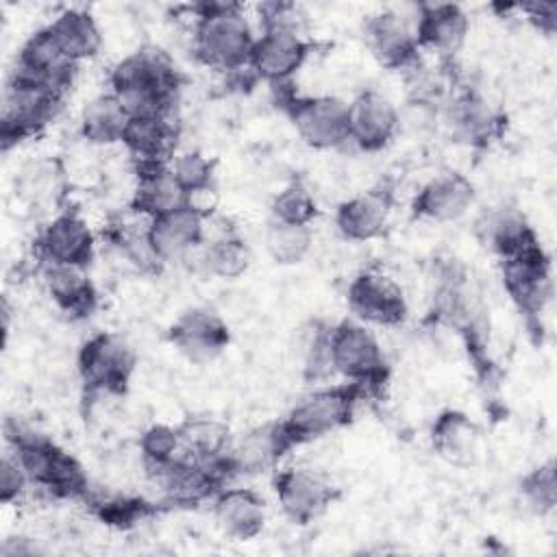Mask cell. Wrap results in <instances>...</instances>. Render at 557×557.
<instances>
[{
	"label": "cell",
	"mask_w": 557,
	"mask_h": 557,
	"mask_svg": "<svg viewBox=\"0 0 557 557\" xmlns=\"http://www.w3.org/2000/svg\"><path fill=\"white\" fill-rule=\"evenodd\" d=\"M109 85L131 117L172 115L181 78L161 48L144 46L111 67Z\"/></svg>",
	"instance_id": "6da1fadb"
},
{
	"label": "cell",
	"mask_w": 557,
	"mask_h": 557,
	"mask_svg": "<svg viewBox=\"0 0 557 557\" xmlns=\"http://www.w3.org/2000/svg\"><path fill=\"white\" fill-rule=\"evenodd\" d=\"M4 435L11 453L22 463L28 481L57 498H83L87 496L89 481L83 466L48 435L33 426L9 418L4 422Z\"/></svg>",
	"instance_id": "7a4b0ae2"
},
{
	"label": "cell",
	"mask_w": 557,
	"mask_h": 557,
	"mask_svg": "<svg viewBox=\"0 0 557 557\" xmlns=\"http://www.w3.org/2000/svg\"><path fill=\"white\" fill-rule=\"evenodd\" d=\"M194 11L196 24L191 46L196 59L202 65L222 72L248 70L257 37L239 4L209 2L194 7Z\"/></svg>",
	"instance_id": "3957f363"
},
{
	"label": "cell",
	"mask_w": 557,
	"mask_h": 557,
	"mask_svg": "<svg viewBox=\"0 0 557 557\" xmlns=\"http://www.w3.org/2000/svg\"><path fill=\"white\" fill-rule=\"evenodd\" d=\"M63 96L65 91L13 70L2 91V146L9 148L46 128L59 113Z\"/></svg>",
	"instance_id": "277c9868"
},
{
	"label": "cell",
	"mask_w": 557,
	"mask_h": 557,
	"mask_svg": "<svg viewBox=\"0 0 557 557\" xmlns=\"http://www.w3.org/2000/svg\"><path fill=\"white\" fill-rule=\"evenodd\" d=\"M366 392L368 389L363 385L352 381L344 385L318 387L305 394L289 409V413L283 418V424L296 446L324 437L352 420L355 407L366 396Z\"/></svg>",
	"instance_id": "5b68a950"
},
{
	"label": "cell",
	"mask_w": 557,
	"mask_h": 557,
	"mask_svg": "<svg viewBox=\"0 0 557 557\" xmlns=\"http://www.w3.org/2000/svg\"><path fill=\"white\" fill-rule=\"evenodd\" d=\"M76 366L87 392L122 396L135 374L137 352L120 333L100 331L83 342Z\"/></svg>",
	"instance_id": "8992f818"
},
{
	"label": "cell",
	"mask_w": 557,
	"mask_h": 557,
	"mask_svg": "<svg viewBox=\"0 0 557 557\" xmlns=\"http://www.w3.org/2000/svg\"><path fill=\"white\" fill-rule=\"evenodd\" d=\"M278 104L292 120L298 137L315 150H335L348 141V102L337 96L285 94Z\"/></svg>",
	"instance_id": "52a82bcc"
},
{
	"label": "cell",
	"mask_w": 557,
	"mask_h": 557,
	"mask_svg": "<svg viewBox=\"0 0 557 557\" xmlns=\"http://www.w3.org/2000/svg\"><path fill=\"white\" fill-rule=\"evenodd\" d=\"M331 366L344 379L372 389L387 379V363L374 333L355 320L331 324Z\"/></svg>",
	"instance_id": "ba28073f"
},
{
	"label": "cell",
	"mask_w": 557,
	"mask_h": 557,
	"mask_svg": "<svg viewBox=\"0 0 557 557\" xmlns=\"http://www.w3.org/2000/svg\"><path fill=\"white\" fill-rule=\"evenodd\" d=\"M500 278L507 296L524 320L540 324V315L553 296V265L542 244L500 259Z\"/></svg>",
	"instance_id": "9c48e42d"
},
{
	"label": "cell",
	"mask_w": 557,
	"mask_h": 557,
	"mask_svg": "<svg viewBox=\"0 0 557 557\" xmlns=\"http://www.w3.org/2000/svg\"><path fill=\"white\" fill-rule=\"evenodd\" d=\"M444 120L450 137L468 148H487L503 137L507 126L505 113L485 94L470 87L446 102Z\"/></svg>",
	"instance_id": "30bf717a"
},
{
	"label": "cell",
	"mask_w": 557,
	"mask_h": 557,
	"mask_svg": "<svg viewBox=\"0 0 557 557\" xmlns=\"http://www.w3.org/2000/svg\"><path fill=\"white\" fill-rule=\"evenodd\" d=\"M272 485L281 511L300 527L320 518L339 496L337 487L322 472L300 466L276 472Z\"/></svg>",
	"instance_id": "8fae6325"
},
{
	"label": "cell",
	"mask_w": 557,
	"mask_h": 557,
	"mask_svg": "<svg viewBox=\"0 0 557 557\" xmlns=\"http://www.w3.org/2000/svg\"><path fill=\"white\" fill-rule=\"evenodd\" d=\"M311 48V41L305 39L302 30L298 28H261V35L255 39L250 52L248 70L270 85L289 83L292 76L305 65Z\"/></svg>",
	"instance_id": "7c38bea8"
},
{
	"label": "cell",
	"mask_w": 557,
	"mask_h": 557,
	"mask_svg": "<svg viewBox=\"0 0 557 557\" xmlns=\"http://www.w3.org/2000/svg\"><path fill=\"white\" fill-rule=\"evenodd\" d=\"M361 37L374 61L387 70H416L420 46L413 24L396 11H379L363 20Z\"/></svg>",
	"instance_id": "4fadbf2b"
},
{
	"label": "cell",
	"mask_w": 557,
	"mask_h": 557,
	"mask_svg": "<svg viewBox=\"0 0 557 557\" xmlns=\"http://www.w3.org/2000/svg\"><path fill=\"white\" fill-rule=\"evenodd\" d=\"M346 302L357 320L379 326H396L409 311L403 289L376 270H363L348 283Z\"/></svg>",
	"instance_id": "5bb4252c"
},
{
	"label": "cell",
	"mask_w": 557,
	"mask_h": 557,
	"mask_svg": "<svg viewBox=\"0 0 557 557\" xmlns=\"http://www.w3.org/2000/svg\"><path fill=\"white\" fill-rule=\"evenodd\" d=\"M400 128L396 104L376 89H363L348 102V141L361 152L383 150Z\"/></svg>",
	"instance_id": "9a60e30c"
},
{
	"label": "cell",
	"mask_w": 557,
	"mask_h": 557,
	"mask_svg": "<svg viewBox=\"0 0 557 557\" xmlns=\"http://www.w3.org/2000/svg\"><path fill=\"white\" fill-rule=\"evenodd\" d=\"M168 339L185 359L209 363L224 352L231 342V331L213 309L191 307L172 322Z\"/></svg>",
	"instance_id": "2e32d148"
},
{
	"label": "cell",
	"mask_w": 557,
	"mask_h": 557,
	"mask_svg": "<svg viewBox=\"0 0 557 557\" xmlns=\"http://www.w3.org/2000/svg\"><path fill=\"white\" fill-rule=\"evenodd\" d=\"M292 448H296V444L283 420H274L257 424L239 437H233L228 459L235 476H252L274 470Z\"/></svg>",
	"instance_id": "e0dca14e"
},
{
	"label": "cell",
	"mask_w": 557,
	"mask_h": 557,
	"mask_svg": "<svg viewBox=\"0 0 557 557\" xmlns=\"http://www.w3.org/2000/svg\"><path fill=\"white\" fill-rule=\"evenodd\" d=\"M35 250L39 261L89 268L96 250V237L78 213L63 211L41 228L35 239Z\"/></svg>",
	"instance_id": "ac0fdd59"
},
{
	"label": "cell",
	"mask_w": 557,
	"mask_h": 557,
	"mask_svg": "<svg viewBox=\"0 0 557 557\" xmlns=\"http://www.w3.org/2000/svg\"><path fill=\"white\" fill-rule=\"evenodd\" d=\"M474 183L466 174L448 170L435 174L418 189L411 202V215L418 220L453 222L466 215V211L474 205Z\"/></svg>",
	"instance_id": "d6986e66"
},
{
	"label": "cell",
	"mask_w": 557,
	"mask_h": 557,
	"mask_svg": "<svg viewBox=\"0 0 557 557\" xmlns=\"http://www.w3.org/2000/svg\"><path fill=\"white\" fill-rule=\"evenodd\" d=\"M205 213L191 202L148 220L150 242L163 263L185 261L205 244Z\"/></svg>",
	"instance_id": "ffe728a7"
},
{
	"label": "cell",
	"mask_w": 557,
	"mask_h": 557,
	"mask_svg": "<svg viewBox=\"0 0 557 557\" xmlns=\"http://www.w3.org/2000/svg\"><path fill=\"white\" fill-rule=\"evenodd\" d=\"M420 50H431L440 57H455L466 44L470 20L459 4L422 2L413 22Z\"/></svg>",
	"instance_id": "44dd1931"
},
{
	"label": "cell",
	"mask_w": 557,
	"mask_h": 557,
	"mask_svg": "<svg viewBox=\"0 0 557 557\" xmlns=\"http://www.w3.org/2000/svg\"><path fill=\"white\" fill-rule=\"evenodd\" d=\"M15 72L52 85L61 91H67L76 76V63H72L63 50L59 48L57 39L52 37L50 28H37L28 35L17 52Z\"/></svg>",
	"instance_id": "7402d4cb"
},
{
	"label": "cell",
	"mask_w": 557,
	"mask_h": 557,
	"mask_svg": "<svg viewBox=\"0 0 557 557\" xmlns=\"http://www.w3.org/2000/svg\"><path fill=\"white\" fill-rule=\"evenodd\" d=\"M41 283L52 302L70 318H89L98 307V289L85 265L41 261Z\"/></svg>",
	"instance_id": "603a6c76"
},
{
	"label": "cell",
	"mask_w": 557,
	"mask_h": 557,
	"mask_svg": "<svg viewBox=\"0 0 557 557\" xmlns=\"http://www.w3.org/2000/svg\"><path fill=\"white\" fill-rule=\"evenodd\" d=\"M189 205L187 191L174 178L170 163H137V185L131 196V211L148 220Z\"/></svg>",
	"instance_id": "cb8c5ba5"
},
{
	"label": "cell",
	"mask_w": 557,
	"mask_h": 557,
	"mask_svg": "<svg viewBox=\"0 0 557 557\" xmlns=\"http://www.w3.org/2000/svg\"><path fill=\"white\" fill-rule=\"evenodd\" d=\"M476 233L485 248L498 259L513 257L533 246H540V237L527 215L511 205H500L483 213L476 222Z\"/></svg>",
	"instance_id": "d4e9b609"
},
{
	"label": "cell",
	"mask_w": 557,
	"mask_h": 557,
	"mask_svg": "<svg viewBox=\"0 0 557 557\" xmlns=\"http://www.w3.org/2000/svg\"><path fill=\"white\" fill-rule=\"evenodd\" d=\"M213 518L233 540H252L265 527V500L250 487H222L213 498Z\"/></svg>",
	"instance_id": "484cf974"
},
{
	"label": "cell",
	"mask_w": 557,
	"mask_h": 557,
	"mask_svg": "<svg viewBox=\"0 0 557 557\" xmlns=\"http://www.w3.org/2000/svg\"><path fill=\"white\" fill-rule=\"evenodd\" d=\"M392 211V191L374 187L337 205L335 226L352 242H370L385 231Z\"/></svg>",
	"instance_id": "4316f807"
},
{
	"label": "cell",
	"mask_w": 557,
	"mask_h": 557,
	"mask_svg": "<svg viewBox=\"0 0 557 557\" xmlns=\"http://www.w3.org/2000/svg\"><path fill=\"white\" fill-rule=\"evenodd\" d=\"M178 128L172 115H141L131 117L122 137V146L135 157L137 163H170Z\"/></svg>",
	"instance_id": "83f0119b"
},
{
	"label": "cell",
	"mask_w": 557,
	"mask_h": 557,
	"mask_svg": "<svg viewBox=\"0 0 557 557\" xmlns=\"http://www.w3.org/2000/svg\"><path fill=\"white\" fill-rule=\"evenodd\" d=\"M479 440L481 431L476 422L459 409H444L431 426L435 453L453 466H470L476 457Z\"/></svg>",
	"instance_id": "f1b7e54d"
},
{
	"label": "cell",
	"mask_w": 557,
	"mask_h": 557,
	"mask_svg": "<svg viewBox=\"0 0 557 557\" xmlns=\"http://www.w3.org/2000/svg\"><path fill=\"white\" fill-rule=\"evenodd\" d=\"M59 48L72 63H81L100 52L102 35L94 15L85 9H65L48 24Z\"/></svg>",
	"instance_id": "f546056e"
},
{
	"label": "cell",
	"mask_w": 557,
	"mask_h": 557,
	"mask_svg": "<svg viewBox=\"0 0 557 557\" xmlns=\"http://www.w3.org/2000/svg\"><path fill=\"white\" fill-rule=\"evenodd\" d=\"M131 115L124 111L120 100L109 91L91 98L81 113V135L85 141L96 146L122 144Z\"/></svg>",
	"instance_id": "4dcf8cb0"
},
{
	"label": "cell",
	"mask_w": 557,
	"mask_h": 557,
	"mask_svg": "<svg viewBox=\"0 0 557 557\" xmlns=\"http://www.w3.org/2000/svg\"><path fill=\"white\" fill-rule=\"evenodd\" d=\"M176 429L183 453L200 461L224 457L233 444L228 424L211 416H189Z\"/></svg>",
	"instance_id": "1f68e13d"
},
{
	"label": "cell",
	"mask_w": 557,
	"mask_h": 557,
	"mask_svg": "<svg viewBox=\"0 0 557 557\" xmlns=\"http://www.w3.org/2000/svg\"><path fill=\"white\" fill-rule=\"evenodd\" d=\"M198 265L218 278H237L250 265V250L237 233H222L200 246Z\"/></svg>",
	"instance_id": "d6a6232c"
},
{
	"label": "cell",
	"mask_w": 557,
	"mask_h": 557,
	"mask_svg": "<svg viewBox=\"0 0 557 557\" xmlns=\"http://www.w3.org/2000/svg\"><path fill=\"white\" fill-rule=\"evenodd\" d=\"M263 242H265V250L274 263L296 265L309 255L313 235H311L309 224H287V222H278V220L270 218Z\"/></svg>",
	"instance_id": "836d02e7"
},
{
	"label": "cell",
	"mask_w": 557,
	"mask_h": 557,
	"mask_svg": "<svg viewBox=\"0 0 557 557\" xmlns=\"http://www.w3.org/2000/svg\"><path fill=\"white\" fill-rule=\"evenodd\" d=\"M111 244L120 250V255L139 272L146 274H157L165 263L157 255L150 235H148V224L144 228L128 226V224H113V228L107 233Z\"/></svg>",
	"instance_id": "e575fe53"
},
{
	"label": "cell",
	"mask_w": 557,
	"mask_h": 557,
	"mask_svg": "<svg viewBox=\"0 0 557 557\" xmlns=\"http://www.w3.org/2000/svg\"><path fill=\"white\" fill-rule=\"evenodd\" d=\"M518 496L535 516H548L555 511L557 505V470L555 461L548 459L535 468H531L527 474H522L518 483Z\"/></svg>",
	"instance_id": "d590c367"
},
{
	"label": "cell",
	"mask_w": 557,
	"mask_h": 557,
	"mask_svg": "<svg viewBox=\"0 0 557 557\" xmlns=\"http://www.w3.org/2000/svg\"><path fill=\"white\" fill-rule=\"evenodd\" d=\"M139 453L148 474L161 470L163 466L183 457V446L178 429L170 424H152L139 437Z\"/></svg>",
	"instance_id": "8d00e7d4"
},
{
	"label": "cell",
	"mask_w": 557,
	"mask_h": 557,
	"mask_svg": "<svg viewBox=\"0 0 557 557\" xmlns=\"http://www.w3.org/2000/svg\"><path fill=\"white\" fill-rule=\"evenodd\" d=\"M170 170L178 185L187 191L189 200L213 191V172H215V161L202 154L200 150H185L176 154L170 161Z\"/></svg>",
	"instance_id": "74e56055"
},
{
	"label": "cell",
	"mask_w": 557,
	"mask_h": 557,
	"mask_svg": "<svg viewBox=\"0 0 557 557\" xmlns=\"http://www.w3.org/2000/svg\"><path fill=\"white\" fill-rule=\"evenodd\" d=\"M270 215L287 224H311L318 215V205L302 181H292L272 198Z\"/></svg>",
	"instance_id": "f35d334b"
},
{
	"label": "cell",
	"mask_w": 557,
	"mask_h": 557,
	"mask_svg": "<svg viewBox=\"0 0 557 557\" xmlns=\"http://www.w3.org/2000/svg\"><path fill=\"white\" fill-rule=\"evenodd\" d=\"M331 324L313 322L302 339V374L307 381H320L333 374L331 366Z\"/></svg>",
	"instance_id": "ab89813d"
},
{
	"label": "cell",
	"mask_w": 557,
	"mask_h": 557,
	"mask_svg": "<svg viewBox=\"0 0 557 557\" xmlns=\"http://www.w3.org/2000/svg\"><path fill=\"white\" fill-rule=\"evenodd\" d=\"M61 176V170L57 161H37L22 170L20 176V194L26 196L33 202H39L50 196L52 189H57V181Z\"/></svg>",
	"instance_id": "60d3db41"
},
{
	"label": "cell",
	"mask_w": 557,
	"mask_h": 557,
	"mask_svg": "<svg viewBox=\"0 0 557 557\" xmlns=\"http://www.w3.org/2000/svg\"><path fill=\"white\" fill-rule=\"evenodd\" d=\"M96 509L107 524L131 527L148 513V503L141 498H111L96 503Z\"/></svg>",
	"instance_id": "b9f144b4"
},
{
	"label": "cell",
	"mask_w": 557,
	"mask_h": 557,
	"mask_svg": "<svg viewBox=\"0 0 557 557\" xmlns=\"http://www.w3.org/2000/svg\"><path fill=\"white\" fill-rule=\"evenodd\" d=\"M28 483L30 481H28L22 463L17 461V457L11 450H7L0 459V500L4 505H11L13 500H17L24 494Z\"/></svg>",
	"instance_id": "7bdbcfd3"
},
{
	"label": "cell",
	"mask_w": 557,
	"mask_h": 557,
	"mask_svg": "<svg viewBox=\"0 0 557 557\" xmlns=\"http://www.w3.org/2000/svg\"><path fill=\"white\" fill-rule=\"evenodd\" d=\"M516 9L522 11L527 20L544 35H553L557 30V2H522L516 4Z\"/></svg>",
	"instance_id": "ee69618b"
},
{
	"label": "cell",
	"mask_w": 557,
	"mask_h": 557,
	"mask_svg": "<svg viewBox=\"0 0 557 557\" xmlns=\"http://www.w3.org/2000/svg\"><path fill=\"white\" fill-rule=\"evenodd\" d=\"M0 553L4 557H26V555H39L44 553V548L33 540V537H22V535H15V537H7L0 546Z\"/></svg>",
	"instance_id": "f6af8a7d"
}]
</instances>
